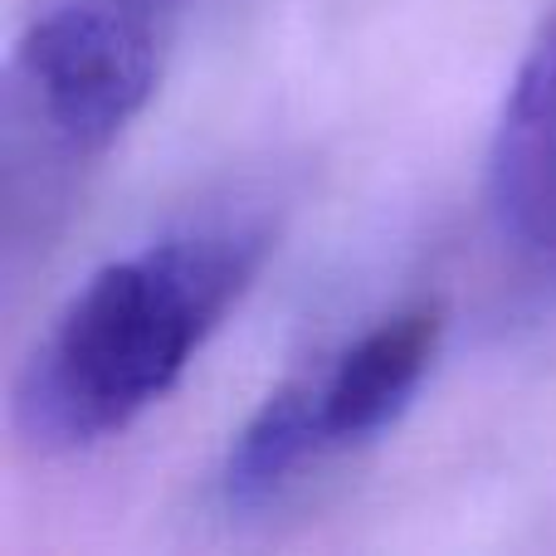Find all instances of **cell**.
I'll return each mask as SVG.
<instances>
[{
	"label": "cell",
	"instance_id": "3957f363",
	"mask_svg": "<svg viewBox=\"0 0 556 556\" xmlns=\"http://www.w3.org/2000/svg\"><path fill=\"white\" fill-rule=\"evenodd\" d=\"M176 0H49L10 54L29 127L68 162L103 156L147 113L166 68Z\"/></svg>",
	"mask_w": 556,
	"mask_h": 556
},
{
	"label": "cell",
	"instance_id": "7a4b0ae2",
	"mask_svg": "<svg viewBox=\"0 0 556 556\" xmlns=\"http://www.w3.org/2000/svg\"><path fill=\"white\" fill-rule=\"evenodd\" d=\"M444 337V307L415 303L371 323L313 371L288 376L235 434L220 464V498L264 508L313 464L386 434L425 386Z\"/></svg>",
	"mask_w": 556,
	"mask_h": 556
},
{
	"label": "cell",
	"instance_id": "6da1fadb",
	"mask_svg": "<svg viewBox=\"0 0 556 556\" xmlns=\"http://www.w3.org/2000/svg\"><path fill=\"white\" fill-rule=\"evenodd\" d=\"M269 250V225L215 220L93 269L15 381L20 440L64 454L123 434L181 381Z\"/></svg>",
	"mask_w": 556,
	"mask_h": 556
},
{
	"label": "cell",
	"instance_id": "277c9868",
	"mask_svg": "<svg viewBox=\"0 0 556 556\" xmlns=\"http://www.w3.org/2000/svg\"><path fill=\"white\" fill-rule=\"evenodd\" d=\"M489 220L518 269L556 288V15L522 54L493 127Z\"/></svg>",
	"mask_w": 556,
	"mask_h": 556
}]
</instances>
